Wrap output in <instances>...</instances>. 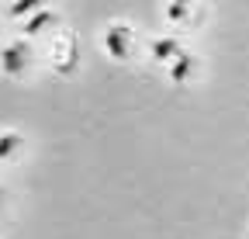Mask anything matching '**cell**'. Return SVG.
<instances>
[{"mask_svg":"<svg viewBox=\"0 0 249 239\" xmlns=\"http://www.w3.org/2000/svg\"><path fill=\"white\" fill-rule=\"evenodd\" d=\"M28 70H31V49L24 38H11V42L0 45V76L24 80Z\"/></svg>","mask_w":249,"mask_h":239,"instance_id":"1","label":"cell"},{"mask_svg":"<svg viewBox=\"0 0 249 239\" xmlns=\"http://www.w3.org/2000/svg\"><path fill=\"white\" fill-rule=\"evenodd\" d=\"M101 45L111 59H118V63H124V59H132L135 55V32H132V24H124V21H111L104 28V35H101Z\"/></svg>","mask_w":249,"mask_h":239,"instance_id":"2","label":"cell"},{"mask_svg":"<svg viewBox=\"0 0 249 239\" xmlns=\"http://www.w3.org/2000/svg\"><path fill=\"white\" fill-rule=\"evenodd\" d=\"M76 63H80V45H76V38H73L70 32H59V35L52 38V66H55L59 73H73Z\"/></svg>","mask_w":249,"mask_h":239,"instance_id":"3","label":"cell"},{"mask_svg":"<svg viewBox=\"0 0 249 239\" xmlns=\"http://www.w3.org/2000/svg\"><path fill=\"white\" fill-rule=\"evenodd\" d=\"M180 52H183V45H180L177 35H156V38L149 42V55L156 59V63H163V66H170Z\"/></svg>","mask_w":249,"mask_h":239,"instance_id":"4","label":"cell"},{"mask_svg":"<svg viewBox=\"0 0 249 239\" xmlns=\"http://www.w3.org/2000/svg\"><path fill=\"white\" fill-rule=\"evenodd\" d=\"M194 66H197V63H194V55L183 49V52L173 59V63L166 66V73H170V80H173V83H187V80L194 76Z\"/></svg>","mask_w":249,"mask_h":239,"instance_id":"5","label":"cell"},{"mask_svg":"<svg viewBox=\"0 0 249 239\" xmlns=\"http://www.w3.org/2000/svg\"><path fill=\"white\" fill-rule=\"evenodd\" d=\"M55 21H59V14H55V11H49V7H42L31 21H24V35H42L45 28H52Z\"/></svg>","mask_w":249,"mask_h":239,"instance_id":"6","label":"cell"},{"mask_svg":"<svg viewBox=\"0 0 249 239\" xmlns=\"http://www.w3.org/2000/svg\"><path fill=\"white\" fill-rule=\"evenodd\" d=\"M21 142H24V135L21 132H14V129H7V132H0V163H7L18 149H21Z\"/></svg>","mask_w":249,"mask_h":239,"instance_id":"7","label":"cell"},{"mask_svg":"<svg viewBox=\"0 0 249 239\" xmlns=\"http://www.w3.org/2000/svg\"><path fill=\"white\" fill-rule=\"evenodd\" d=\"M163 18L173 21V24H183V21L194 18V7L191 4H170V7H163Z\"/></svg>","mask_w":249,"mask_h":239,"instance_id":"8","label":"cell"},{"mask_svg":"<svg viewBox=\"0 0 249 239\" xmlns=\"http://www.w3.org/2000/svg\"><path fill=\"white\" fill-rule=\"evenodd\" d=\"M42 7L35 4V0H28V4H14L11 7V18H24V14H38Z\"/></svg>","mask_w":249,"mask_h":239,"instance_id":"9","label":"cell"},{"mask_svg":"<svg viewBox=\"0 0 249 239\" xmlns=\"http://www.w3.org/2000/svg\"><path fill=\"white\" fill-rule=\"evenodd\" d=\"M0 212H4V187H0Z\"/></svg>","mask_w":249,"mask_h":239,"instance_id":"10","label":"cell"}]
</instances>
